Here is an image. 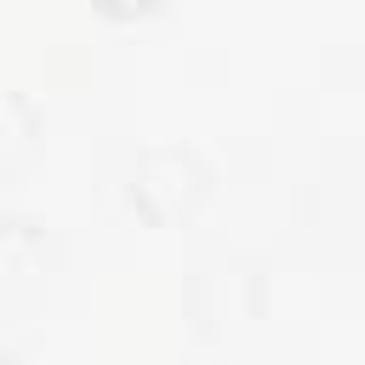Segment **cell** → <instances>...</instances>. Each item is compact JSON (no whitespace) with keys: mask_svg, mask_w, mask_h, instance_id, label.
Segmentation results:
<instances>
[{"mask_svg":"<svg viewBox=\"0 0 365 365\" xmlns=\"http://www.w3.org/2000/svg\"><path fill=\"white\" fill-rule=\"evenodd\" d=\"M34 143H40V120H34L29 97L23 91H0V171L23 165L34 154Z\"/></svg>","mask_w":365,"mask_h":365,"instance_id":"obj_2","label":"cell"},{"mask_svg":"<svg viewBox=\"0 0 365 365\" xmlns=\"http://www.w3.org/2000/svg\"><path fill=\"white\" fill-rule=\"evenodd\" d=\"M46 251H51V240L40 234V222H29V217L0 222V274H29V268H40Z\"/></svg>","mask_w":365,"mask_h":365,"instance_id":"obj_3","label":"cell"},{"mask_svg":"<svg viewBox=\"0 0 365 365\" xmlns=\"http://www.w3.org/2000/svg\"><path fill=\"white\" fill-rule=\"evenodd\" d=\"M200 194H205V171H200L194 154H182V148H148V154L137 160V171H131V200H137V211L154 217V222L188 217V211L200 205Z\"/></svg>","mask_w":365,"mask_h":365,"instance_id":"obj_1","label":"cell"},{"mask_svg":"<svg viewBox=\"0 0 365 365\" xmlns=\"http://www.w3.org/2000/svg\"><path fill=\"white\" fill-rule=\"evenodd\" d=\"M103 6H108V11H143L148 0H103Z\"/></svg>","mask_w":365,"mask_h":365,"instance_id":"obj_4","label":"cell"}]
</instances>
